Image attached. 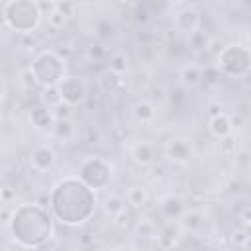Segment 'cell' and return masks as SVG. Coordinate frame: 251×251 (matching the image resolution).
I'll use <instances>...</instances> for the list:
<instances>
[{
  "label": "cell",
  "instance_id": "5bb4252c",
  "mask_svg": "<svg viewBox=\"0 0 251 251\" xmlns=\"http://www.w3.org/2000/svg\"><path fill=\"white\" fill-rule=\"evenodd\" d=\"M53 116H55V120H69V118H71V104L59 102V104L53 108Z\"/></svg>",
  "mask_w": 251,
  "mask_h": 251
},
{
  "label": "cell",
  "instance_id": "52a82bcc",
  "mask_svg": "<svg viewBox=\"0 0 251 251\" xmlns=\"http://www.w3.org/2000/svg\"><path fill=\"white\" fill-rule=\"evenodd\" d=\"M210 129L216 137H226L229 131H231V122L226 114H216L210 122Z\"/></svg>",
  "mask_w": 251,
  "mask_h": 251
},
{
  "label": "cell",
  "instance_id": "5b68a950",
  "mask_svg": "<svg viewBox=\"0 0 251 251\" xmlns=\"http://www.w3.org/2000/svg\"><path fill=\"white\" fill-rule=\"evenodd\" d=\"M53 163H55V153H53L51 147H45L43 145V147H35L33 149V153H31V165L35 169L47 171V169L53 167Z\"/></svg>",
  "mask_w": 251,
  "mask_h": 251
},
{
  "label": "cell",
  "instance_id": "7a4b0ae2",
  "mask_svg": "<svg viewBox=\"0 0 251 251\" xmlns=\"http://www.w3.org/2000/svg\"><path fill=\"white\" fill-rule=\"evenodd\" d=\"M33 76H35V80L37 82H41V84H45L47 88L49 86H55L57 82H61V76H63V63H61V59L55 55V53H51L49 51V65L45 67V63L37 57L35 61H33Z\"/></svg>",
  "mask_w": 251,
  "mask_h": 251
},
{
  "label": "cell",
  "instance_id": "7402d4cb",
  "mask_svg": "<svg viewBox=\"0 0 251 251\" xmlns=\"http://www.w3.org/2000/svg\"><path fill=\"white\" fill-rule=\"evenodd\" d=\"M84 251H90V249H84Z\"/></svg>",
  "mask_w": 251,
  "mask_h": 251
},
{
  "label": "cell",
  "instance_id": "e0dca14e",
  "mask_svg": "<svg viewBox=\"0 0 251 251\" xmlns=\"http://www.w3.org/2000/svg\"><path fill=\"white\" fill-rule=\"evenodd\" d=\"M124 61H126L124 55H116V57L112 59V63H110V71H112L114 75H122V73H126V65H122Z\"/></svg>",
  "mask_w": 251,
  "mask_h": 251
},
{
  "label": "cell",
  "instance_id": "8992f818",
  "mask_svg": "<svg viewBox=\"0 0 251 251\" xmlns=\"http://www.w3.org/2000/svg\"><path fill=\"white\" fill-rule=\"evenodd\" d=\"M31 122H33L39 129L53 131L57 120H55V116H53V110H47V108H33V110H31Z\"/></svg>",
  "mask_w": 251,
  "mask_h": 251
},
{
  "label": "cell",
  "instance_id": "44dd1931",
  "mask_svg": "<svg viewBox=\"0 0 251 251\" xmlns=\"http://www.w3.org/2000/svg\"><path fill=\"white\" fill-rule=\"evenodd\" d=\"M122 251H133V249H122Z\"/></svg>",
  "mask_w": 251,
  "mask_h": 251
},
{
  "label": "cell",
  "instance_id": "6da1fadb",
  "mask_svg": "<svg viewBox=\"0 0 251 251\" xmlns=\"http://www.w3.org/2000/svg\"><path fill=\"white\" fill-rule=\"evenodd\" d=\"M4 20L18 31H29L37 25L41 12L37 2H4Z\"/></svg>",
  "mask_w": 251,
  "mask_h": 251
},
{
  "label": "cell",
  "instance_id": "ba28073f",
  "mask_svg": "<svg viewBox=\"0 0 251 251\" xmlns=\"http://www.w3.org/2000/svg\"><path fill=\"white\" fill-rule=\"evenodd\" d=\"M161 210H163V214H165L167 218H176V216L182 212V202H180L178 198L169 196V198L161 204Z\"/></svg>",
  "mask_w": 251,
  "mask_h": 251
},
{
  "label": "cell",
  "instance_id": "d6986e66",
  "mask_svg": "<svg viewBox=\"0 0 251 251\" xmlns=\"http://www.w3.org/2000/svg\"><path fill=\"white\" fill-rule=\"evenodd\" d=\"M104 53H106V51H104L102 45H90V49H88V55H90V57H96V59L102 57Z\"/></svg>",
  "mask_w": 251,
  "mask_h": 251
},
{
  "label": "cell",
  "instance_id": "8fae6325",
  "mask_svg": "<svg viewBox=\"0 0 251 251\" xmlns=\"http://www.w3.org/2000/svg\"><path fill=\"white\" fill-rule=\"evenodd\" d=\"M53 131H55V135H59L63 139H71L73 137V124H71V120H57Z\"/></svg>",
  "mask_w": 251,
  "mask_h": 251
},
{
  "label": "cell",
  "instance_id": "4fadbf2b",
  "mask_svg": "<svg viewBox=\"0 0 251 251\" xmlns=\"http://www.w3.org/2000/svg\"><path fill=\"white\" fill-rule=\"evenodd\" d=\"M124 208H126V206H124V200L118 198V196H112V198L106 200V212H110L112 216H118Z\"/></svg>",
  "mask_w": 251,
  "mask_h": 251
},
{
  "label": "cell",
  "instance_id": "2e32d148",
  "mask_svg": "<svg viewBox=\"0 0 251 251\" xmlns=\"http://www.w3.org/2000/svg\"><path fill=\"white\" fill-rule=\"evenodd\" d=\"M127 200H129V204H133V206L143 204V202H145V190H143V188H131Z\"/></svg>",
  "mask_w": 251,
  "mask_h": 251
},
{
  "label": "cell",
  "instance_id": "ac0fdd59",
  "mask_svg": "<svg viewBox=\"0 0 251 251\" xmlns=\"http://www.w3.org/2000/svg\"><path fill=\"white\" fill-rule=\"evenodd\" d=\"M65 18H67L65 14H61L59 10H55V12H53V14L47 18V22H49L51 25H55V27H61V25L65 24Z\"/></svg>",
  "mask_w": 251,
  "mask_h": 251
},
{
  "label": "cell",
  "instance_id": "3957f363",
  "mask_svg": "<svg viewBox=\"0 0 251 251\" xmlns=\"http://www.w3.org/2000/svg\"><path fill=\"white\" fill-rule=\"evenodd\" d=\"M57 88H59V92H61L63 102H67V104H71V106L82 102L84 96H86V86H84V82H82L80 78H76V76H67V78H63V80L57 84Z\"/></svg>",
  "mask_w": 251,
  "mask_h": 251
},
{
  "label": "cell",
  "instance_id": "ffe728a7",
  "mask_svg": "<svg viewBox=\"0 0 251 251\" xmlns=\"http://www.w3.org/2000/svg\"><path fill=\"white\" fill-rule=\"evenodd\" d=\"M249 47H251V31H249Z\"/></svg>",
  "mask_w": 251,
  "mask_h": 251
},
{
  "label": "cell",
  "instance_id": "7c38bea8",
  "mask_svg": "<svg viewBox=\"0 0 251 251\" xmlns=\"http://www.w3.org/2000/svg\"><path fill=\"white\" fill-rule=\"evenodd\" d=\"M169 155H171V159H175V161H186V159H188V147H186L182 141H175V143L169 147Z\"/></svg>",
  "mask_w": 251,
  "mask_h": 251
},
{
  "label": "cell",
  "instance_id": "30bf717a",
  "mask_svg": "<svg viewBox=\"0 0 251 251\" xmlns=\"http://www.w3.org/2000/svg\"><path fill=\"white\" fill-rule=\"evenodd\" d=\"M133 157H135L137 163L145 165V163H149V161L153 159V147H151L149 143H139V145H135V149H133Z\"/></svg>",
  "mask_w": 251,
  "mask_h": 251
},
{
  "label": "cell",
  "instance_id": "277c9868",
  "mask_svg": "<svg viewBox=\"0 0 251 251\" xmlns=\"http://www.w3.org/2000/svg\"><path fill=\"white\" fill-rule=\"evenodd\" d=\"M176 25L184 31H194L198 22H200V14L192 8V6H184L180 12H176Z\"/></svg>",
  "mask_w": 251,
  "mask_h": 251
},
{
  "label": "cell",
  "instance_id": "9a60e30c",
  "mask_svg": "<svg viewBox=\"0 0 251 251\" xmlns=\"http://www.w3.org/2000/svg\"><path fill=\"white\" fill-rule=\"evenodd\" d=\"M182 78H184V82L194 84V82L200 78V71H198L196 67H184V69H182Z\"/></svg>",
  "mask_w": 251,
  "mask_h": 251
},
{
  "label": "cell",
  "instance_id": "9c48e42d",
  "mask_svg": "<svg viewBox=\"0 0 251 251\" xmlns=\"http://www.w3.org/2000/svg\"><path fill=\"white\" fill-rule=\"evenodd\" d=\"M133 114H135V118H137L139 122L147 124V122H151V120H153L155 110H153V106H151L149 102H139V104H135Z\"/></svg>",
  "mask_w": 251,
  "mask_h": 251
}]
</instances>
